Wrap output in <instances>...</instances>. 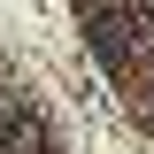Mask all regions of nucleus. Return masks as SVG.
Instances as JSON below:
<instances>
[{"label":"nucleus","instance_id":"f257e3e1","mask_svg":"<svg viewBox=\"0 0 154 154\" xmlns=\"http://www.w3.org/2000/svg\"><path fill=\"white\" fill-rule=\"evenodd\" d=\"M46 146V123L31 108H0V154H38Z\"/></svg>","mask_w":154,"mask_h":154},{"label":"nucleus","instance_id":"f03ea898","mask_svg":"<svg viewBox=\"0 0 154 154\" xmlns=\"http://www.w3.org/2000/svg\"><path fill=\"white\" fill-rule=\"evenodd\" d=\"M85 23H93V54H100V62H123V54H131V38H123V16H108V8H93Z\"/></svg>","mask_w":154,"mask_h":154}]
</instances>
